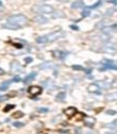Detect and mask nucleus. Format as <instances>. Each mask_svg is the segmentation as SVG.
<instances>
[{
	"label": "nucleus",
	"mask_w": 117,
	"mask_h": 134,
	"mask_svg": "<svg viewBox=\"0 0 117 134\" xmlns=\"http://www.w3.org/2000/svg\"><path fill=\"white\" fill-rule=\"evenodd\" d=\"M27 21H28V19H27V17L22 14H16V15H12L7 18V22L11 23V25H14L16 27H18V28H20V27H22L24 25L27 23Z\"/></svg>",
	"instance_id": "nucleus-1"
},
{
	"label": "nucleus",
	"mask_w": 117,
	"mask_h": 134,
	"mask_svg": "<svg viewBox=\"0 0 117 134\" xmlns=\"http://www.w3.org/2000/svg\"><path fill=\"white\" fill-rule=\"evenodd\" d=\"M33 11L38 14H52L54 12V9L49 4L43 3V4H36L35 6H33Z\"/></svg>",
	"instance_id": "nucleus-2"
},
{
	"label": "nucleus",
	"mask_w": 117,
	"mask_h": 134,
	"mask_svg": "<svg viewBox=\"0 0 117 134\" xmlns=\"http://www.w3.org/2000/svg\"><path fill=\"white\" fill-rule=\"evenodd\" d=\"M102 68L101 69H115L117 70V62L113 60H104L102 62Z\"/></svg>",
	"instance_id": "nucleus-3"
},
{
	"label": "nucleus",
	"mask_w": 117,
	"mask_h": 134,
	"mask_svg": "<svg viewBox=\"0 0 117 134\" xmlns=\"http://www.w3.org/2000/svg\"><path fill=\"white\" fill-rule=\"evenodd\" d=\"M63 35H64V33H63L61 30H59V31H56V32H52V33H50V34H48V35H46L47 36V40H48V42H54V41H57V40H59V38H61Z\"/></svg>",
	"instance_id": "nucleus-4"
},
{
	"label": "nucleus",
	"mask_w": 117,
	"mask_h": 134,
	"mask_svg": "<svg viewBox=\"0 0 117 134\" xmlns=\"http://www.w3.org/2000/svg\"><path fill=\"white\" fill-rule=\"evenodd\" d=\"M28 92H29V94L31 96H37V95H40L42 93V87L38 86V85H32V86L29 87Z\"/></svg>",
	"instance_id": "nucleus-5"
},
{
	"label": "nucleus",
	"mask_w": 117,
	"mask_h": 134,
	"mask_svg": "<svg viewBox=\"0 0 117 134\" xmlns=\"http://www.w3.org/2000/svg\"><path fill=\"white\" fill-rule=\"evenodd\" d=\"M102 50H103L104 52H106V53H114V52H116L117 48H116V46H115L114 44L107 43V44H105L104 46L102 47Z\"/></svg>",
	"instance_id": "nucleus-6"
},
{
	"label": "nucleus",
	"mask_w": 117,
	"mask_h": 134,
	"mask_svg": "<svg viewBox=\"0 0 117 134\" xmlns=\"http://www.w3.org/2000/svg\"><path fill=\"white\" fill-rule=\"evenodd\" d=\"M83 121H84V123L86 124V126H88V127H93L94 124H95V122H96V119L94 118V117H92V116H84L83 117Z\"/></svg>",
	"instance_id": "nucleus-7"
},
{
	"label": "nucleus",
	"mask_w": 117,
	"mask_h": 134,
	"mask_svg": "<svg viewBox=\"0 0 117 134\" xmlns=\"http://www.w3.org/2000/svg\"><path fill=\"white\" fill-rule=\"evenodd\" d=\"M88 92H91V93H95V94H99L100 93V86H99L97 83H93V84H89L88 87Z\"/></svg>",
	"instance_id": "nucleus-8"
},
{
	"label": "nucleus",
	"mask_w": 117,
	"mask_h": 134,
	"mask_svg": "<svg viewBox=\"0 0 117 134\" xmlns=\"http://www.w3.org/2000/svg\"><path fill=\"white\" fill-rule=\"evenodd\" d=\"M21 70V66L19 65L18 62H13L11 64V71L12 73H18Z\"/></svg>",
	"instance_id": "nucleus-9"
},
{
	"label": "nucleus",
	"mask_w": 117,
	"mask_h": 134,
	"mask_svg": "<svg viewBox=\"0 0 117 134\" xmlns=\"http://www.w3.org/2000/svg\"><path fill=\"white\" fill-rule=\"evenodd\" d=\"M76 113H77V109L75 108V106H68V108L65 110V114L67 116H69V117L74 116Z\"/></svg>",
	"instance_id": "nucleus-10"
},
{
	"label": "nucleus",
	"mask_w": 117,
	"mask_h": 134,
	"mask_svg": "<svg viewBox=\"0 0 117 134\" xmlns=\"http://www.w3.org/2000/svg\"><path fill=\"white\" fill-rule=\"evenodd\" d=\"M34 20L36 21L37 23H41V25H44V23H47V22H48V19H47V18H45V17H44V16H42V15H37V16H35Z\"/></svg>",
	"instance_id": "nucleus-11"
},
{
	"label": "nucleus",
	"mask_w": 117,
	"mask_h": 134,
	"mask_svg": "<svg viewBox=\"0 0 117 134\" xmlns=\"http://www.w3.org/2000/svg\"><path fill=\"white\" fill-rule=\"evenodd\" d=\"M105 100H106V101H115V100H117V92L107 94V95L105 96Z\"/></svg>",
	"instance_id": "nucleus-12"
},
{
	"label": "nucleus",
	"mask_w": 117,
	"mask_h": 134,
	"mask_svg": "<svg viewBox=\"0 0 117 134\" xmlns=\"http://www.w3.org/2000/svg\"><path fill=\"white\" fill-rule=\"evenodd\" d=\"M36 73H34V71H33V73H31V74H29L28 76H27L25 79H24V83H29L30 81H31V80H33L35 77H36Z\"/></svg>",
	"instance_id": "nucleus-13"
},
{
	"label": "nucleus",
	"mask_w": 117,
	"mask_h": 134,
	"mask_svg": "<svg viewBox=\"0 0 117 134\" xmlns=\"http://www.w3.org/2000/svg\"><path fill=\"white\" fill-rule=\"evenodd\" d=\"M2 27H3L4 29H10V30H17V29H19L18 27H16V26H14V25H11V23H9V22L4 23Z\"/></svg>",
	"instance_id": "nucleus-14"
},
{
	"label": "nucleus",
	"mask_w": 117,
	"mask_h": 134,
	"mask_svg": "<svg viewBox=\"0 0 117 134\" xmlns=\"http://www.w3.org/2000/svg\"><path fill=\"white\" fill-rule=\"evenodd\" d=\"M83 5H84L83 1H75V2H73V4H71V7H73V9H78V7H82Z\"/></svg>",
	"instance_id": "nucleus-15"
},
{
	"label": "nucleus",
	"mask_w": 117,
	"mask_h": 134,
	"mask_svg": "<svg viewBox=\"0 0 117 134\" xmlns=\"http://www.w3.org/2000/svg\"><path fill=\"white\" fill-rule=\"evenodd\" d=\"M99 86H100V88H107V87H110L111 86V83L110 82H107V81H100L99 83H97Z\"/></svg>",
	"instance_id": "nucleus-16"
},
{
	"label": "nucleus",
	"mask_w": 117,
	"mask_h": 134,
	"mask_svg": "<svg viewBox=\"0 0 117 134\" xmlns=\"http://www.w3.org/2000/svg\"><path fill=\"white\" fill-rule=\"evenodd\" d=\"M36 43L37 44H46V43H48L47 36H38L36 38Z\"/></svg>",
	"instance_id": "nucleus-17"
},
{
	"label": "nucleus",
	"mask_w": 117,
	"mask_h": 134,
	"mask_svg": "<svg viewBox=\"0 0 117 134\" xmlns=\"http://www.w3.org/2000/svg\"><path fill=\"white\" fill-rule=\"evenodd\" d=\"M10 83H11V80L9 82H4L3 84H1L0 85V92H3V91H6L7 89V87H9V85H10Z\"/></svg>",
	"instance_id": "nucleus-18"
},
{
	"label": "nucleus",
	"mask_w": 117,
	"mask_h": 134,
	"mask_svg": "<svg viewBox=\"0 0 117 134\" xmlns=\"http://www.w3.org/2000/svg\"><path fill=\"white\" fill-rule=\"evenodd\" d=\"M64 98H66V94L64 92L59 93L57 95V100H59V101H63V100H64Z\"/></svg>",
	"instance_id": "nucleus-19"
},
{
	"label": "nucleus",
	"mask_w": 117,
	"mask_h": 134,
	"mask_svg": "<svg viewBox=\"0 0 117 134\" xmlns=\"http://www.w3.org/2000/svg\"><path fill=\"white\" fill-rule=\"evenodd\" d=\"M106 128H110V129H117V120H114L112 122H110L109 124L105 126Z\"/></svg>",
	"instance_id": "nucleus-20"
},
{
	"label": "nucleus",
	"mask_w": 117,
	"mask_h": 134,
	"mask_svg": "<svg viewBox=\"0 0 117 134\" xmlns=\"http://www.w3.org/2000/svg\"><path fill=\"white\" fill-rule=\"evenodd\" d=\"M43 84L46 86L47 88H51L52 86H53V81H51V80H49V81H45V82H43Z\"/></svg>",
	"instance_id": "nucleus-21"
},
{
	"label": "nucleus",
	"mask_w": 117,
	"mask_h": 134,
	"mask_svg": "<svg viewBox=\"0 0 117 134\" xmlns=\"http://www.w3.org/2000/svg\"><path fill=\"white\" fill-rule=\"evenodd\" d=\"M52 67H53L52 63H44L43 65L40 66V68H42V69H45V68H52Z\"/></svg>",
	"instance_id": "nucleus-22"
},
{
	"label": "nucleus",
	"mask_w": 117,
	"mask_h": 134,
	"mask_svg": "<svg viewBox=\"0 0 117 134\" xmlns=\"http://www.w3.org/2000/svg\"><path fill=\"white\" fill-rule=\"evenodd\" d=\"M15 108V105L14 104H7L6 106H5V108H4V112H9V111H11V110H13Z\"/></svg>",
	"instance_id": "nucleus-23"
},
{
	"label": "nucleus",
	"mask_w": 117,
	"mask_h": 134,
	"mask_svg": "<svg viewBox=\"0 0 117 134\" xmlns=\"http://www.w3.org/2000/svg\"><path fill=\"white\" fill-rule=\"evenodd\" d=\"M22 116H24V113H22V112H20V111H18V112L14 113L13 117H14V118H20V117H22Z\"/></svg>",
	"instance_id": "nucleus-24"
},
{
	"label": "nucleus",
	"mask_w": 117,
	"mask_h": 134,
	"mask_svg": "<svg viewBox=\"0 0 117 134\" xmlns=\"http://www.w3.org/2000/svg\"><path fill=\"white\" fill-rule=\"evenodd\" d=\"M20 81H21V79H20V77H18V76L14 77V78L11 80V82H20Z\"/></svg>",
	"instance_id": "nucleus-25"
},
{
	"label": "nucleus",
	"mask_w": 117,
	"mask_h": 134,
	"mask_svg": "<svg viewBox=\"0 0 117 134\" xmlns=\"http://www.w3.org/2000/svg\"><path fill=\"white\" fill-rule=\"evenodd\" d=\"M24 124L25 123H22V122H14L13 126L16 127V128H20V127H24Z\"/></svg>",
	"instance_id": "nucleus-26"
},
{
	"label": "nucleus",
	"mask_w": 117,
	"mask_h": 134,
	"mask_svg": "<svg viewBox=\"0 0 117 134\" xmlns=\"http://www.w3.org/2000/svg\"><path fill=\"white\" fill-rule=\"evenodd\" d=\"M73 69H76V70H84V68L82 66H79V65H74Z\"/></svg>",
	"instance_id": "nucleus-27"
},
{
	"label": "nucleus",
	"mask_w": 117,
	"mask_h": 134,
	"mask_svg": "<svg viewBox=\"0 0 117 134\" xmlns=\"http://www.w3.org/2000/svg\"><path fill=\"white\" fill-rule=\"evenodd\" d=\"M106 114H107V115H116L117 112H116V111H113V110H107V111H106Z\"/></svg>",
	"instance_id": "nucleus-28"
},
{
	"label": "nucleus",
	"mask_w": 117,
	"mask_h": 134,
	"mask_svg": "<svg viewBox=\"0 0 117 134\" xmlns=\"http://www.w3.org/2000/svg\"><path fill=\"white\" fill-rule=\"evenodd\" d=\"M101 3H102L101 1H98V2H96L94 5H92V6L89 7V9H94V7H97V6H99V5H101Z\"/></svg>",
	"instance_id": "nucleus-29"
},
{
	"label": "nucleus",
	"mask_w": 117,
	"mask_h": 134,
	"mask_svg": "<svg viewBox=\"0 0 117 134\" xmlns=\"http://www.w3.org/2000/svg\"><path fill=\"white\" fill-rule=\"evenodd\" d=\"M89 13H91V12H89L88 10H85V11H83L82 16H83V17H86V16H88V15H89Z\"/></svg>",
	"instance_id": "nucleus-30"
},
{
	"label": "nucleus",
	"mask_w": 117,
	"mask_h": 134,
	"mask_svg": "<svg viewBox=\"0 0 117 134\" xmlns=\"http://www.w3.org/2000/svg\"><path fill=\"white\" fill-rule=\"evenodd\" d=\"M38 111H40V112H44V113H47V112H48V109H47V108H38Z\"/></svg>",
	"instance_id": "nucleus-31"
},
{
	"label": "nucleus",
	"mask_w": 117,
	"mask_h": 134,
	"mask_svg": "<svg viewBox=\"0 0 117 134\" xmlns=\"http://www.w3.org/2000/svg\"><path fill=\"white\" fill-rule=\"evenodd\" d=\"M25 62H26V63H31V62H32V58H26L25 59Z\"/></svg>",
	"instance_id": "nucleus-32"
},
{
	"label": "nucleus",
	"mask_w": 117,
	"mask_h": 134,
	"mask_svg": "<svg viewBox=\"0 0 117 134\" xmlns=\"http://www.w3.org/2000/svg\"><path fill=\"white\" fill-rule=\"evenodd\" d=\"M70 28L73 29V30H75V31H78V30H79V28H78L77 26H75V25H71V26H70Z\"/></svg>",
	"instance_id": "nucleus-33"
},
{
	"label": "nucleus",
	"mask_w": 117,
	"mask_h": 134,
	"mask_svg": "<svg viewBox=\"0 0 117 134\" xmlns=\"http://www.w3.org/2000/svg\"><path fill=\"white\" fill-rule=\"evenodd\" d=\"M14 46L16 48H22V45H20V44H14Z\"/></svg>",
	"instance_id": "nucleus-34"
},
{
	"label": "nucleus",
	"mask_w": 117,
	"mask_h": 134,
	"mask_svg": "<svg viewBox=\"0 0 117 134\" xmlns=\"http://www.w3.org/2000/svg\"><path fill=\"white\" fill-rule=\"evenodd\" d=\"M109 2H110V3H113V4H117V1H114V0H110Z\"/></svg>",
	"instance_id": "nucleus-35"
},
{
	"label": "nucleus",
	"mask_w": 117,
	"mask_h": 134,
	"mask_svg": "<svg viewBox=\"0 0 117 134\" xmlns=\"http://www.w3.org/2000/svg\"><path fill=\"white\" fill-rule=\"evenodd\" d=\"M85 134H95V132H93V131H87Z\"/></svg>",
	"instance_id": "nucleus-36"
},
{
	"label": "nucleus",
	"mask_w": 117,
	"mask_h": 134,
	"mask_svg": "<svg viewBox=\"0 0 117 134\" xmlns=\"http://www.w3.org/2000/svg\"><path fill=\"white\" fill-rule=\"evenodd\" d=\"M0 75H4V70L0 68Z\"/></svg>",
	"instance_id": "nucleus-37"
},
{
	"label": "nucleus",
	"mask_w": 117,
	"mask_h": 134,
	"mask_svg": "<svg viewBox=\"0 0 117 134\" xmlns=\"http://www.w3.org/2000/svg\"><path fill=\"white\" fill-rule=\"evenodd\" d=\"M0 6H2V2L1 1H0Z\"/></svg>",
	"instance_id": "nucleus-38"
}]
</instances>
